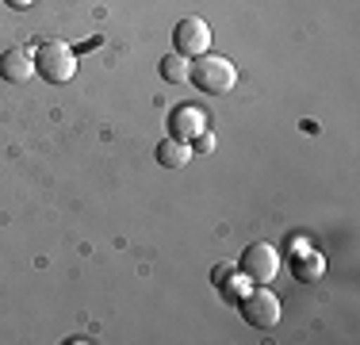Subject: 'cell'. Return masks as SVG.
<instances>
[{
	"label": "cell",
	"mask_w": 360,
	"mask_h": 345,
	"mask_svg": "<svg viewBox=\"0 0 360 345\" xmlns=\"http://www.w3.org/2000/svg\"><path fill=\"white\" fill-rule=\"evenodd\" d=\"M280 315H284V310H280L276 291H269L264 284L257 291H245L242 296V318L250 326H257V330H272V326L280 322Z\"/></svg>",
	"instance_id": "obj_3"
},
{
	"label": "cell",
	"mask_w": 360,
	"mask_h": 345,
	"mask_svg": "<svg viewBox=\"0 0 360 345\" xmlns=\"http://www.w3.org/2000/svg\"><path fill=\"white\" fill-rule=\"evenodd\" d=\"M161 77H165V81L169 84H184L188 81V73H192V62H188V58L184 54H176V50H173V54H165V58H161Z\"/></svg>",
	"instance_id": "obj_9"
},
{
	"label": "cell",
	"mask_w": 360,
	"mask_h": 345,
	"mask_svg": "<svg viewBox=\"0 0 360 345\" xmlns=\"http://www.w3.org/2000/svg\"><path fill=\"white\" fill-rule=\"evenodd\" d=\"M35 73L50 84H65L77 77V50L62 39H46L35 46Z\"/></svg>",
	"instance_id": "obj_2"
},
{
	"label": "cell",
	"mask_w": 360,
	"mask_h": 345,
	"mask_svg": "<svg viewBox=\"0 0 360 345\" xmlns=\"http://www.w3.org/2000/svg\"><path fill=\"white\" fill-rule=\"evenodd\" d=\"M242 272H245V280H253V284H272L276 272H280L276 246H269V242H253V246L242 253Z\"/></svg>",
	"instance_id": "obj_4"
},
{
	"label": "cell",
	"mask_w": 360,
	"mask_h": 345,
	"mask_svg": "<svg viewBox=\"0 0 360 345\" xmlns=\"http://www.w3.org/2000/svg\"><path fill=\"white\" fill-rule=\"evenodd\" d=\"M31 73H35V50L31 46H12V50L0 54V77H4L8 84L31 81Z\"/></svg>",
	"instance_id": "obj_7"
},
{
	"label": "cell",
	"mask_w": 360,
	"mask_h": 345,
	"mask_svg": "<svg viewBox=\"0 0 360 345\" xmlns=\"http://www.w3.org/2000/svg\"><path fill=\"white\" fill-rule=\"evenodd\" d=\"M295 272H299V280H319V272H322V257H314V253H311V261H307V257H299V261H295Z\"/></svg>",
	"instance_id": "obj_10"
},
{
	"label": "cell",
	"mask_w": 360,
	"mask_h": 345,
	"mask_svg": "<svg viewBox=\"0 0 360 345\" xmlns=\"http://www.w3.org/2000/svg\"><path fill=\"white\" fill-rule=\"evenodd\" d=\"M192 158H195L192 142H180V138H173V134H169L165 142L158 146V161H161L165 169H184Z\"/></svg>",
	"instance_id": "obj_8"
},
{
	"label": "cell",
	"mask_w": 360,
	"mask_h": 345,
	"mask_svg": "<svg viewBox=\"0 0 360 345\" xmlns=\"http://www.w3.org/2000/svg\"><path fill=\"white\" fill-rule=\"evenodd\" d=\"M173 42H176V54H184L188 62L200 58V54H207V50H211L207 20H200V15H184V20L176 23V31H173Z\"/></svg>",
	"instance_id": "obj_5"
},
{
	"label": "cell",
	"mask_w": 360,
	"mask_h": 345,
	"mask_svg": "<svg viewBox=\"0 0 360 345\" xmlns=\"http://www.w3.org/2000/svg\"><path fill=\"white\" fill-rule=\"evenodd\" d=\"M188 81L195 84L200 92H207V96H222V92H230L238 84V69L230 58L222 54H200L192 58V73H188Z\"/></svg>",
	"instance_id": "obj_1"
},
{
	"label": "cell",
	"mask_w": 360,
	"mask_h": 345,
	"mask_svg": "<svg viewBox=\"0 0 360 345\" xmlns=\"http://www.w3.org/2000/svg\"><path fill=\"white\" fill-rule=\"evenodd\" d=\"M169 134L180 138V142H195L200 134H207V111L192 108V104H180L169 115Z\"/></svg>",
	"instance_id": "obj_6"
},
{
	"label": "cell",
	"mask_w": 360,
	"mask_h": 345,
	"mask_svg": "<svg viewBox=\"0 0 360 345\" xmlns=\"http://www.w3.org/2000/svg\"><path fill=\"white\" fill-rule=\"evenodd\" d=\"M4 4H12V8H31L35 0H4Z\"/></svg>",
	"instance_id": "obj_11"
}]
</instances>
